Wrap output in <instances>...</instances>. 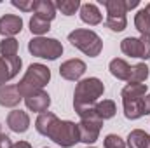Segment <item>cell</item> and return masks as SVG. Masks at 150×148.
Segmentation results:
<instances>
[{"mask_svg": "<svg viewBox=\"0 0 150 148\" xmlns=\"http://www.w3.org/2000/svg\"><path fill=\"white\" fill-rule=\"evenodd\" d=\"M12 148H32L30 143H26V141H18V143H14Z\"/></svg>", "mask_w": 150, "mask_h": 148, "instance_id": "4dcf8cb0", "label": "cell"}, {"mask_svg": "<svg viewBox=\"0 0 150 148\" xmlns=\"http://www.w3.org/2000/svg\"><path fill=\"white\" fill-rule=\"evenodd\" d=\"M134 26L142 35H150V16L145 9H140L134 16Z\"/></svg>", "mask_w": 150, "mask_h": 148, "instance_id": "7402d4cb", "label": "cell"}, {"mask_svg": "<svg viewBox=\"0 0 150 148\" xmlns=\"http://www.w3.org/2000/svg\"><path fill=\"white\" fill-rule=\"evenodd\" d=\"M68 42L89 58H96L103 49V42H101L100 35L93 30L77 28L68 35Z\"/></svg>", "mask_w": 150, "mask_h": 148, "instance_id": "5b68a950", "label": "cell"}, {"mask_svg": "<svg viewBox=\"0 0 150 148\" xmlns=\"http://www.w3.org/2000/svg\"><path fill=\"white\" fill-rule=\"evenodd\" d=\"M51 80V70L40 63H33L28 66L25 77L21 78V82L18 84V89L21 92L23 98L33 94V92H38V91H44L45 84Z\"/></svg>", "mask_w": 150, "mask_h": 148, "instance_id": "3957f363", "label": "cell"}, {"mask_svg": "<svg viewBox=\"0 0 150 148\" xmlns=\"http://www.w3.org/2000/svg\"><path fill=\"white\" fill-rule=\"evenodd\" d=\"M23 96L18 89V84L12 85V84H5L0 87V105L5 106V108H16L19 103H21Z\"/></svg>", "mask_w": 150, "mask_h": 148, "instance_id": "8fae6325", "label": "cell"}, {"mask_svg": "<svg viewBox=\"0 0 150 148\" xmlns=\"http://www.w3.org/2000/svg\"><path fill=\"white\" fill-rule=\"evenodd\" d=\"M56 9H59L61 11V14H65V16H74L75 12L80 9V2L79 0H58L56 4Z\"/></svg>", "mask_w": 150, "mask_h": 148, "instance_id": "d4e9b609", "label": "cell"}, {"mask_svg": "<svg viewBox=\"0 0 150 148\" xmlns=\"http://www.w3.org/2000/svg\"><path fill=\"white\" fill-rule=\"evenodd\" d=\"M28 51L42 59L54 61L63 54V45L56 38H47V37H35L28 42Z\"/></svg>", "mask_w": 150, "mask_h": 148, "instance_id": "52a82bcc", "label": "cell"}, {"mask_svg": "<svg viewBox=\"0 0 150 148\" xmlns=\"http://www.w3.org/2000/svg\"><path fill=\"white\" fill-rule=\"evenodd\" d=\"M35 16L45 19V21H52L56 18V5L51 0H35Z\"/></svg>", "mask_w": 150, "mask_h": 148, "instance_id": "e0dca14e", "label": "cell"}, {"mask_svg": "<svg viewBox=\"0 0 150 148\" xmlns=\"http://www.w3.org/2000/svg\"><path fill=\"white\" fill-rule=\"evenodd\" d=\"M149 66L145 63H138L134 66H131V77L127 84H143L149 78Z\"/></svg>", "mask_w": 150, "mask_h": 148, "instance_id": "ffe728a7", "label": "cell"}, {"mask_svg": "<svg viewBox=\"0 0 150 148\" xmlns=\"http://www.w3.org/2000/svg\"><path fill=\"white\" fill-rule=\"evenodd\" d=\"M77 115L80 117V122H79L80 141L86 143V145H93V143L98 140V136H100V131H101L103 120L96 115V111H94L93 106L79 110L77 111Z\"/></svg>", "mask_w": 150, "mask_h": 148, "instance_id": "277c9868", "label": "cell"}, {"mask_svg": "<svg viewBox=\"0 0 150 148\" xmlns=\"http://www.w3.org/2000/svg\"><path fill=\"white\" fill-rule=\"evenodd\" d=\"M80 19H82L84 23L94 26V25H100V23H101L103 16H101L100 9H98L94 4H89V2H87V4H82V5H80Z\"/></svg>", "mask_w": 150, "mask_h": 148, "instance_id": "9a60e30c", "label": "cell"}, {"mask_svg": "<svg viewBox=\"0 0 150 148\" xmlns=\"http://www.w3.org/2000/svg\"><path fill=\"white\" fill-rule=\"evenodd\" d=\"M86 73V63L82 59H68L59 66V75L65 80H79Z\"/></svg>", "mask_w": 150, "mask_h": 148, "instance_id": "7c38bea8", "label": "cell"}, {"mask_svg": "<svg viewBox=\"0 0 150 148\" xmlns=\"http://www.w3.org/2000/svg\"><path fill=\"white\" fill-rule=\"evenodd\" d=\"M93 108H94L96 115H98L101 120L112 118L113 115H115V111H117V106H115V103H113L112 99H103V101H98Z\"/></svg>", "mask_w": 150, "mask_h": 148, "instance_id": "d6986e66", "label": "cell"}, {"mask_svg": "<svg viewBox=\"0 0 150 148\" xmlns=\"http://www.w3.org/2000/svg\"><path fill=\"white\" fill-rule=\"evenodd\" d=\"M18 49H19V44L16 38H4L0 42V54L4 58H14L18 56Z\"/></svg>", "mask_w": 150, "mask_h": 148, "instance_id": "cb8c5ba5", "label": "cell"}, {"mask_svg": "<svg viewBox=\"0 0 150 148\" xmlns=\"http://www.w3.org/2000/svg\"><path fill=\"white\" fill-rule=\"evenodd\" d=\"M21 58L14 56V58H4L0 56V87L5 85V82H9L11 78H14L21 70Z\"/></svg>", "mask_w": 150, "mask_h": 148, "instance_id": "9c48e42d", "label": "cell"}, {"mask_svg": "<svg viewBox=\"0 0 150 148\" xmlns=\"http://www.w3.org/2000/svg\"><path fill=\"white\" fill-rule=\"evenodd\" d=\"M12 5L14 7H18V9H21V11H25V12H30V11H33L35 9V2L33 0H30V2H18V0H12Z\"/></svg>", "mask_w": 150, "mask_h": 148, "instance_id": "83f0119b", "label": "cell"}, {"mask_svg": "<svg viewBox=\"0 0 150 148\" xmlns=\"http://www.w3.org/2000/svg\"><path fill=\"white\" fill-rule=\"evenodd\" d=\"M126 7H127V11H131V9H134V7H138V0H127L126 2Z\"/></svg>", "mask_w": 150, "mask_h": 148, "instance_id": "1f68e13d", "label": "cell"}, {"mask_svg": "<svg viewBox=\"0 0 150 148\" xmlns=\"http://www.w3.org/2000/svg\"><path fill=\"white\" fill-rule=\"evenodd\" d=\"M105 92V85L100 78L96 77H89L84 78L77 84L74 92V108L75 111L82 110V108H89L94 106L98 103V98H101Z\"/></svg>", "mask_w": 150, "mask_h": 148, "instance_id": "7a4b0ae2", "label": "cell"}, {"mask_svg": "<svg viewBox=\"0 0 150 148\" xmlns=\"http://www.w3.org/2000/svg\"><path fill=\"white\" fill-rule=\"evenodd\" d=\"M147 94V84H127L120 96L124 103V115L131 120H136L142 115V99Z\"/></svg>", "mask_w": 150, "mask_h": 148, "instance_id": "8992f818", "label": "cell"}, {"mask_svg": "<svg viewBox=\"0 0 150 148\" xmlns=\"http://www.w3.org/2000/svg\"><path fill=\"white\" fill-rule=\"evenodd\" d=\"M103 145H105V148H126L124 140H122L120 136H117V134H108V136L105 138Z\"/></svg>", "mask_w": 150, "mask_h": 148, "instance_id": "4316f807", "label": "cell"}, {"mask_svg": "<svg viewBox=\"0 0 150 148\" xmlns=\"http://www.w3.org/2000/svg\"><path fill=\"white\" fill-rule=\"evenodd\" d=\"M0 148H12V141L7 134L2 132V127H0Z\"/></svg>", "mask_w": 150, "mask_h": 148, "instance_id": "f546056e", "label": "cell"}, {"mask_svg": "<svg viewBox=\"0 0 150 148\" xmlns=\"http://www.w3.org/2000/svg\"><path fill=\"white\" fill-rule=\"evenodd\" d=\"M101 4L107 7V16H126L127 7L124 0H101Z\"/></svg>", "mask_w": 150, "mask_h": 148, "instance_id": "44dd1931", "label": "cell"}, {"mask_svg": "<svg viewBox=\"0 0 150 148\" xmlns=\"http://www.w3.org/2000/svg\"><path fill=\"white\" fill-rule=\"evenodd\" d=\"M145 11L149 12V16H150V4H147V7H145Z\"/></svg>", "mask_w": 150, "mask_h": 148, "instance_id": "d6a6232c", "label": "cell"}, {"mask_svg": "<svg viewBox=\"0 0 150 148\" xmlns=\"http://www.w3.org/2000/svg\"><path fill=\"white\" fill-rule=\"evenodd\" d=\"M25 103H26L28 110L37 111V113H44V111H47L49 105H51V96L45 91H38V92H33V94L26 96Z\"/></svg>", "mask_w": 150, "mask_h": 148, "instance_id": "5bb4252c", "label": "cell"}, {"mask_svg": "<svg viewBox=\"0 0 150 148\" xmlns=\"http://www.w3.org/2000/svg\"><path fill=\"white\" fill-rule=\"evenodd\" d=\"M23 30V19L16 14H5L0 18V35L5 38H12V35Z\"/></svg>", "mask_w": 150, "mask_h": 148, "instance_id": "30bf717a", "label": "cell"}, {"mask_svg": "<svg viewBox=\"0 0 150 148\" xmlns=\"http://www.w3.org/2000/svg\"><path fill=\"white\" fill-rule=\"evenodd\" d=\"M120 51L126 56L150 59V35H142L140 38L127 37L120 42Z\"/></svg>", "mask_w": 150, "mask_h": 148, "instance_id": "ba28073f", "label": "cell"}, {"mask_svg": "<svg viewBox=\"0 0 150 148\" xmlns=\"http://www.w3.org/2000/svg\"><path fill=\"white\" fill-rule=\"evenodd\" d=\"M108 70H110V73H112L115 78L129 82V77H131V66H129L127 61H124L122 58H115V59H112L110 65H108Z\"/></svg>", "mask_w": 150, "mask_h": 148, "instance_id": "2e32d148", "label": "cell"}, {"mask_svg": "<svg viewBox=\"0 0 150 148\" xmlns=\"http://www.w3.org/2000/svg\"><path fill=\"white\" fill-rule=\"evenodd\" d=\"M7 125L11 131L14 132H26L28 127H30V117L28 113L23 110H12L7 115Z\"/></svg>", "mask_w": 150, "mask_h": 148, "instance_id": "4fadbf2b", "label": "cell"}, {"mask_svg": "<svg viewBox=\"0 0 150 148\" xmlns=\"http://www.w3.org/2000/svg\"><path fill=\"white\" fill-rule=\"evenodd\" d=\"M142 115H150V94H145L142 99Z\"/></svg>", "mask_w": 150, "mask_h": 148, "instance_id": "f1b7e54d", "label": "cell"}, {"mask_svg": "<svg viewBox=\"0 0 150 148\" xmlns=\"http://www.w3.org/2000/svg\"><path fill=\"white\" fill-rule=\"evenodd\" d=\"M105 25H107V28H110L112 32H122V30H126L127 19H126V16H107Z\"/></svg>", "mask_w": 150, "mask_h": 148, "instance_id": "484cf974", "label": "cell"}, {"mask_svg": "<svg viewBox=\"0 0 150 148\" xmlns=\"http://www.w3.org/2000/svg\"><path fill=\"white\" fill-rule=\"evenodd\" d=\"M35 129L42 136H47L56 145L63 148H72L80 141L79 134V124L70 120H59L54 113L44 111L35 120Z\"/></svg>", "mask_w": 150, "mask_h": 148, "instance_id": "6da1fadb", "label": "cell"}, {"mask_svg": "<svg viewBox=\"0 0 150 148\" xmlns=\"http://www.w3.org/2000/svg\"><path fill=\"white\" fill-rule=\"evenodd\" d=\"M87 148H94V147H87Z\"/></svg>", "mask_w": 150, "mask_h": 148, "instance_id": "836d02e7", "label": "cell"}, {"mask_svg": "<svg viewBox=\"0 0 150 148\" xmlns=\"http://www.w3.org/2000/svg\"><path fill=\"white\" fill-rule=\"evenodd\" d=\"M49 30H51V23L33 14V18L30 19V32H32L33 35L42 37V35H44V33H47Z\"/></svg>", "mask_w": 150, "mask_h": 148, "instance_id": "603a6c76", "label": "cell"}, {"mask_svg": "<svg viewBox=\"0 0 150 148\" xmlns=\"http://www.w3.org/2000/svg\"><path fill=\"white\" fill-rule=\"evenodd\" d=\"M129 148H150V134H147L142 129H134L127 136Z\"/></svg>", "mask_w": 150, "mask_h": 148, "instance_id": "ac0fdd59", "label": "cell"}]
</instances>
